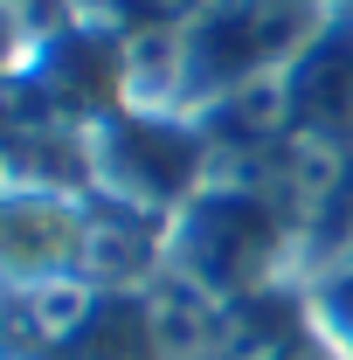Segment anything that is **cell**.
<instances>
[{"label": "cell", "instance_id": "8992f818", "mask_svg": "<svg viewBox=\"0 0 353 360\" xmlns=\"http://www.w3.org/2000/svg\"><path fill=\"white\" fill-rule=\"evenodd\" d=\"M277 111L284 139L305 153H353V14H326V28L312 35L284 77H277Z\"/></svg>", "mask_w": 353, "mask_h": 360}, {"label": "cell", "instance_id": "277c9868", "mask_svg": "<svg viewBox=\"0 0 353 360\" xmlns=\"http://www.w3.org/2000/svg\"><path fill=\"white\" fill-rule=\"evenodd\" d=\"M139 70H146V35L111 21L104 7L56 14V28H42L21 63V77L49 97V111L63 125H97V118L139 104Z\"/></svg>", "mask_w": 353, "mask_h": 360}, {"label": "cell", "instance_id": "3957f363", "mask_svg": "<svg viewBox=\"0 0 353 360\" xmlns=\"http://www.w3.org/2000/svg\"><path fill=\"white\" fill-rule=\"evenodd\" d=\"M84 174L90 201L139 222H167L215 180V139L194 111L174 104H125L84 125Z\"/></svg>", "mask_w": 353, "mask_h": 360}, {"label": "cell", "instance_id": "ba28073f", "mask_svg": "<svg viewBox=\"0 0 353 360\" xmlns=\"http://www.w3.org/2000/svg\"><path fill=\"white\" fill-rule=\"evenodd\" d=\"M305 312H312V333H319L326 360H353V250L333 257L305 284Z\"/></svg>", "mask_w": 353, "mask_h": 360}, {"label": "cell", "instance_id": "6da1fadb", "mask_svg": "<svg viewBox=\"0 0 353 360\" xmlns=\"http://www.w3.org/2000/svg\"><path fill=\"white\" fill-rule=\"evenodd\" d=\"M298 250V208L264 174H215L187 208L160 222V277L208 305L270 291Z\"/></svg>", "mask_w": 353, "mask_h": 360}, {"label": "cell", "instance_id": "5b68a950", "mask_svg": "<svg viewBox=\"0 0 353 360\" xmlns=\"http://www.w3.org/2000/svg\"><path fill=\"white\" fill-rule=\"evenodd\" d=\"M90 243H97V201L90 194L0 180V312L84 291Z\"/></svg>", "mask_w": 353, "mask_h": 360}, {"label": "cell", "instance_id": "9c48e42d", "mask_svg": "<svg viewBox=\"0 0 353 360\" xmlns=\"http://www.w3.org/2000/svg\"><path fill=\"white\" fill-rule=\"evenodd\" d=\"M35 49V21H28V0H0V84L28 63Z\"/></svg>", "mask_w": 353, "mask_h": 360}, {"label": "cell", "instance_id": "52a82bcc", "mask_svg": "<svg viewBox=\"0 0 353 360\" xmlns=\"http://www.w3.org/2000/svg\"><path fill=\"white\" fill-rule=\"evenodd\" d=\"M42 360H174V326H167V291L153 284H84Z\"/></svg>", "mask_w": 353, "mask_h": 360}, {"label": "cell", "instance_id": "7a4b0ae2", "mask_svg": "<svg viewBox=\"0 0 353 360\" xmlns=\"http://www.w3.org/2000/svg\"><path fill=\"white\" fill-rule=\"evenodd\" d=\"M326 0H208L160 42V104L208 111L222 97L264 90L326 28Z\"/></svg>", "mask_w": 353, "mask_h": 360}]
</instances>
